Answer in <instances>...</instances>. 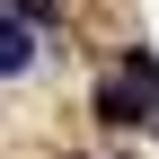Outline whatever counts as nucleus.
Masks as SVG:
<instances>
[{
  "label": "nucleus",
  "instance_id": "obj_3",
  "mask_svg": "<svg viewBox=\"0 0 159 159\" xmlns=\"http://www.w3.org/2000/svg\"><path fill=\"white\" fill-rule=\"evenodd\" d=\"M0 9H9V18H27V27H44V18L62 9V0H0Z\"/></svg>",
  "mask_w": 159,
  "mask_h": 159
},
{
  "label": "nucleus",
  "instance_id": "obj_1",
  "mask_svg": "<svg viewBox=\"0 0 159 159\" xmlns=\"http://www.w3.org/2000/svg\"><path fill=\"white\" fill-rule=\"evenodd\" d=\"M97 124H150V106H142V89H133L124 71H115V80H97Z\"/></svg>",
  "mask_w": 159,
  "mask_h": 159
},
{
  "label": "nucleus",
  "instance_id": "obj_2",
  "mask_svg": "<svg viewBox=\"0 0 159 159\" xmlns=\"http://www.w3.org/2000/svg\"><path fill=\"white\" fill-rule=\"evenodd\" d=\"M27 62H35V27L0 9V80H9V71H27Z\"/></svg>",
  "mask_w": 159,
  "mask_h": 159
}]
</instances>
